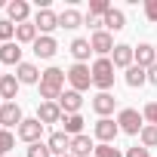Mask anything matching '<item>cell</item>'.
I'll return each instance as SVG.
<instances>
[{
  "instance_id": "cell-23",
  "label": "cell",
  "mask_w": 157,
  "mask_h": 157,
  "mask_svg": "<svg viewBox=\"0 0 157 157\" xmlns=\"http://www.w3.org/2000/svg\"><path fill=\"white\" fill-rule=\"evenodd\" d=\"M40 37V31L34 28V22H25V25H16V43L22 46V43H31L34 46V40Z\"/></svg>"
},
{
  "instance_id": "cell-44",
  "label": "cell",
  "mask_w": 157,
  "mask_h": 157,
  "mask_svg": "<svg viewBox=\"0 0 157 157\" xmlns=\"http://www.w3.org/2000/svg\"><path fill=\"white\" fill-rule=\"evenodd\" d=\"M154 49H157V46H154Z\"/></svg>"
},
{
  "instance_id": "cell-22",
  "label": "cell",
  "mask_w": 157,
  "mask_h": 157,
  "mask_svg": "<svg viewBox=\"0 0 157 157\" xmlns=\"http://www.w3.org/2000/svg\"><path fill=\"white\" fill-rule=\"evenodd\" d=\"M90 52H93V46H90V40H86V37H74V40H71V56H74V62L86 65Z\"/></svg>"
},
{
  "instance_id": "cell-15",
  "label": "cell",
  "mask_w": 157,
  "mask_h": 157,
  "mask_svg": "<svg viewBox=\"0 0 157 157\" xmlns=\"http://www.w3.org/2000/svg\"><path fill=\"white\" fill-rule=\"evenodd\" d=\"M59 52V43H56V37H49V34H40L37 40H34V56L37 59H52Z\"/></svg>"
},
{
  "instance_id": "cell-32",
  "label": "cell",
  "mask_w": 157,
  "mask_h": 157,
  "mask_svg": "<svg viewBox=\"0 0 157 157\" xmlns=\"http://www.w3.org/2000/svg\"><path fill=\"white\" fill-rule=\"evenodd\" d=\"M108 10H111V3H108V0H90V16L105 19V16H108Z\"/></svg>"
},
{
  "instance_id": "cell-30",
  "label": "cell",
  "mask_w": 157,
  "mask_h": 157,
  "mask_svg": "<svg viewBox=\"0 0 157 157\" xmlns=\"http://www.w3.org/2000/svg\"><path fill=\"white\" fill-rule=\"evenodd\" d=\"M16 40V25L10 19H0V43H13Z\"/></svg>"
},
{
  "instance_id": "cell-10",
  "label": "cell",
  "mask_w": 157,
  "mask_h": 157,
  "mask_svg": "<svg viewBox=\"0 0 157 157\" xmlns=\"http://www.w3.org/2000/svg\"><path fill=\"white\" fill-rule=\"evenodd\" d=\"M111 62H114V68H132L136 65V49L129 46V43H117L114 46V52H111Z\"/></svg>"
},
{
  "instance_id": "cell-21",
  "label": "cell",
  "mask_w": 157,
  "mask_h": 157,
  "mask_svg": "<svg viewBox=\"0 0 157 157\" xmlns=\"http://www.w3.org/2000/svg\"><path fill=\"white\" fill-rule=\"evenodd\" d=\"M40 74H43V71H37V65H34V62H22V65L16 68L19 83H40Z\"/></svg>"
},
{
  "instance_id": "cell-4",
  "label": "cell",
  "mask_w": 157,
  "mask_h": 157,
  "mask_svg": "<svg viewBox=\"0 0 157 157\" xmlns=\"http://www.w3.org/2000/svg\"><path fill=\"white\" fill-rule=\"evenodd\" d=\"M117 126H120V132H126V136H139L142 126H145V117H142L136 108H123V111L117 114Z\"/></svg>"
},
{
  "instance_id": "cell-5",
  "label": "cell",
  "mask_w": 157,
  "mask_h": 157,
  "mask_svg": "<svg viewBox=\"0 0 157 157\" xmlns=\"http://www.w3.org/2000/svg\"><path fill=\"white\" fill-rule=\"evenodd\" d=\"M117 132H120V126H117V120H111V117H99L96 126H93V136L99 139V145H114Z\"/></svg>"
},
{
  "instance_id": "cell-36",
  "label": "cell",
  "mask_w": 157,
  "mask_h": 157,
  "mask_svg": "<svg viewBox=\"0 0 157 157\" xmlns=\"http://www.w3.org/2000/svg\"><path fill=\"white\" fill-rule=\"evenodd\" d=\"M145 19L157 25V0H145Z\"/></svg>"
},
{
  "instance_id": "cell-33",
  "label": "cell",
  "mask_w": 157,
  "mask_h": 157,
  "mask_svg": "<svg viewBox=\"0 0 157 157\" xmlns=\"http://www.w3.org/2000/svg\"><path fill=\"white\" fill-rule=\"evenodd\" d=\"M28 157H52V151L46 142H34V145H28Z\"/></svg>"
},
{
  "instance_id": "cell-9",
  "label": "cell",
  "mask_w": 157,
  "mask_h": 157,
  "mask_svg": "<svg viewBox=\"0 0 157 157\" xmlns=\"http://www.w3.org/2000/svg\"><path fill=\"white\" fill-rule=\"evenodd\" d=\"M90 46H93V52L99 56V59H108V52H114V37L108 34V31H96L93 37H90Z\"/></svg>"
},
{
  "instance_id": "cell-17",
  "label": "cell",
  "mask_w": 157,
  "mask_h": 157,
  "mask_svg": "<svg viewBox=\"0 0 157 157\" xmlns=\"http://www.w3.org/2000/svg\"><path fill=\"white\" fill-rule=\"evenodd\" d=\"M0 65H22V46L13 40V43H0Z\"/></svg>"
},
{
  "instance_id": "cell-7",
  "label": "cell",
  "mask_w": 157,
  "mask_h": 157,
  "mask_svg": "<svg viewBox=\"0 0 157 157\" xmlns=\"http://www.w3.org/2000/svg\"><path fill=\"white\" fill-rule=\"evenodd\" d=\"M16 136H19L22 142L34 145V142H40V136H43V123H40L37 117H25V120H22V126L16 129Z\"/></svg>"
},
{
  "instance_id": "cell-13",
  "label": "cell",
  "mask_w": 157,
  "mask_h": 157,
  "mask_svg": "<svg viewBox=\"0 0 157 157\" xmlns=\"http://www.w3.org/2000/svg\"><path fill=\"white\" fill-rule=\"evenodd\" d=\"M59 108H62V114H80V108H83V93L65 90L62 99H59Z\"/></svg>"
},
{
  "instance_id": "cell-42",
  "label": "cell",
  "mask_w": 157,
  "mask_h": 157,
  "mask_svg": "<svg viewBox=\"0 0 157 157\" xmlns=\"http://www.w3.org/2000/svg\"><path fill=\"white\" fill-rule=\"evenodd\" d=\"M0 6H3V3H0Z\"/></svg>"
},
{
  "instance_id": "cell-37",
  "label": "cell",
  "mask_w": 157,
  "mask_h": 157,
  "mask_svg": "<svg viewBox=\"0 0 157 157\" xmlns=\"http://www.w3.org/2000/svg\"><path fill=\"white\" fill-rule=\"evenodd\" d=\"M126 157H151V154H148V148H142V145H132V148H126Z\"/></svg>"
},
{
  "instance_id": "cell-6",
  "label": "cell",
  "mask_w": 157,
  "mask_h": 157,
  "mask_svg": "<svg viewBox=\"0 0 157 157\" xmlns=\"http://www.w3.org/2000/svg\"><path fill=\"white\" fill-rule=\"evenodd\" d=\"M22 120H25V114H22L19 102H3V105H0V126H3V129H13V126L19 129Z\"/></svg>"
},
{
  "instance_id": "cell-1",
  "label": "cell",
  "mask_w": 157,
  "mask_h": 157,
  "mask_svg": "<svg viewBox=\"0 0 157 157\" xmlns=\"http://www.w3.org/2000/svg\"><path fill=\"white\" fill-rule=\"evenodd\" d=\"M65 80H68V74L62 68H46L40 74V99L43 102H59L62 93H65Z\"/></svg>"
},
{
  "instance_id": "cell-3",
  "label": "cell",
  "mask_w": 157,
  "mask_h": 157,
  "mask_svg": "<svg viewBox=\"0 0 157 157\" xmlns=\"http://www.w3.org/2000/svg\"><path fill=\"white\" fill-rule=\"evenodd\" d=\"M65 74H68V83H71V90H74V93H86V90L93 86V68H90V65L74 62Z\"/></svg>"
},
{
  "instance_id": "cell-18",
  "label": "cell",
  "mask_w": 157,
  "mask_h": 157,
  "mask_svg": "<svg viewBox=\"0 0 157 157\" xmlns=\"http://www.w3.org/2000/svg\"><path fill=\"white\" fill-rule=\"evenodd\" d=\"M96 151V142L90 136H74L71 139V157H93Z\"/></svg>"
},
{
  "instance_id": "cell-24",
  "label": "cell",
  "mask_w": 157,
  "mask_h": 157,
  "mask_svg": "<svg viewBox=\"0 0 157 157\" xmlns=\"http://www.w3.org/2000/svg\"><path fill=\"white\" fill-rule=\"evenodd\" d=\"M126 28V16H123V10H108V16H105V31L111 34V31H123Z\"/></svg>"
},
{
  "instance_id": "cell-43",
  "label": "cell",
  "mask_w": 157,
  "mask_h": 157,
  "mask_svg": "<svg viewBox=\"0 0 157 157\" xmlns=\"http://www.w3.org/2000/svg\"><path fill=\"white\" fill-rule=\"evenodd\" d=\"M0 129H3V126H0Z\"/></svg>"
},
{
  "instance_id": "cell-8",
  "label": "cell",
  "mask_w": 157,
  "mask_h": 157,
  "mask_svg": "<svg viewBox=\"0 0 157 157\" xmlns=\"http://www.w3.org/2000/svg\"><path fill=\"white\" fill-rule=\"evenodd\" d=\"M31 22H34V28H37L40 34H49V37H52V31L59 28V13H52V10L46 6V10H37V16H34Z\"/></svg>"
},
{
  "instance_id": "cell-28",
  "label": "cell",
  "mask_w": 157,
  "mask_h": 157,
  "mask_svg": "<svg viewBox=\"0 0 157 157\" xmlns=\"http://www.w3.org/2000/svg\"><path fill=\"white\" fill-rule=\"evenodd\" d=\"M139 139H142V148H157V126L145 123L142 132H139Z\"/></svg>"
},
{
  "instance_id": "cell-20",
  "label": "cell",
  "mask_w": 157,
  "mask_h": 157,
  "mask_svg": "<svg viewBox=\"0 0 157 157\" xmlns=\"http://www.w3.org/2000/svg\"><path fill=\"white\" fill-rule=\"evenodd\" d=\"M114 105H117V99H114L111 93H99V96L93 99V111H96L99 117H108V114H114Z\"/></svg>"
},
{
  "instance_id": "cell-11",
  "label": "cell",
  "mask_w": 157,
  "mask_h": 157,
  "mask_svg": "<svg viewBox=\"0 0 157 157\" xmlns=\"http://www.w3.org/2000/svg\"><path fill=\"white\" fill-rule=\"evenodd\" d=\"M46 145H49L52 157H62V154H71V136H68L65 129H56V132H49Z\"/></svg>"
},
{
  "instance_id": "cell-26",
  "label": "cell",
  "mask_w": 157,
  "mask_h": 157,
  "mask_svg": "<svg viewBox=\"0 0 157 157\" xmlns=\"http://www.w3.org/2000/svg\"><path fill=\"white\" fill-rule=\"evenodd\" d=\"M145 83H148V71H145V68H139V65L126 68V86L139 90V86H145Z\"/></svg>"
},
{
  "instance_id": "cell-31",
  "label": "cell",
  "mask_w": 157,
  "mask_h": 157,
  "mask_svg": "<svg viewBox=\"0 0 157 157\" xmlns=\"http://www.w3.org/2000/svg\"><path fill=\"white\" fill-rule=\"evenodd\" d=\"M93 157H126V154H123L120 148H114V145H96Z\"/></svg>"
},
{
  "instance_id": "cell-16",
  "label": "cell",
  "mask_w": 157,
  "mask_h": 157,
  "mask_svg": "<svg viewBox=\"0 0 157 157\" xmlns=\"http://www.w3.org/2000/svg\"><path fill=\"white\" fill-rule=\"evenodd\" d=\"M136 49V65L139 68H151V65H157V49L151 46V43H139V46H132Z\"/></svg>"
},
{
  "instance_id": "cell-35",
  "label": "cell",
  "mask_w": 157,
  "mask_h": 157,
  "mask_svg": "<svg viewBox=\"0 0 157 157\" xmlns=\"http://www.w3.org/2000/svg\"><path fill=\"white\" fill-rule=\"evenodd\" d=\"M83 25H86L93 34H96V31H105V19H99V16H86V19H83Z\"/></svg>"
},
{
  "instance_id": "cell-2",
  "label": "cell",
  "mask_w": 157,
  "mask_h": 157,
  "mask_svg": "<svg viewBox=\"0 0 157 157\" xmlns=\"http://www.w3.org/2000/svg\"><path fill=\"white\" fill-rule=\"evenodd\" d=\"M93 86L99 93H111V86H114V62L111 59H96L93 62Z\"/></svg>"
},
{
  "instance_id": "cell-41",
  "label": "cell",
  "mask_w": 157,
  "mask_h": 157,
  "mask_svg": "<svg viewBox=\"0 0 157 157\" xmlns=\"http://www.w3.org/2000/svg\"><path fill=\"white\" fill-rule=\"evenodd\" d=\"M0 77H3V71H0Z\"/></svg>"
},
{
  "instance_id": "cell-14",
  "label": "cell",
  "mask_w": 157,
  "mask_h": 157,
  "mask_svg": "<svg viewBox=\"0 0 157 157\" xmlns=\"http://www.w3.org/2000/svg\"><path fill=\"white\" fill-rule=\"evenodd\" d=\"M6 16H10L13 25H25V22H31V19H28V16H31L28 0H13V3H6Z\"/></svg>"
},
{
  "instance_id": "cell-27",
  "label": "cell",
  "mask_w": 157,
  "mask_h": 157,
  "mask_svg": "<svg viewBox=\"0 0 157 157\" xmlns=\"http://www.w3.org/2000/svg\"><path fill=\"white\" fill-rule=\"evenodd\" d=\"M62 123H65V132H68L71 139H74V136H83V117H80V114H65Z\"/></svg>"
},
{
  "instance_id": "cell-19",
  "label": "cell",
  "mask_w": 157,
  "mask_h": 157,
  "mask_svg": "<svg viewBox=\"0 0 157 157\" xmlns=\"http://www.w3.org/2000/svg\"><path fill=\"white\" fill-rule=\"evenodd\" d=\"M19 77L16 74H3L0 77V99L3 102H16V93H19Z\"/></svg>"
},
{
  "instance_id": "cell-25",
  "label": "cell",
  "mask_w": 157,
  "mask_h": 157,
  "mask_svg": "<svg viewBox=\"0 0 157 157\" xmlns=\"http://www.w3.org/2000/svg\"><path fill=\"white\" fill-rule=\"evenodd\" d=\"M80 25H83V16L77 13V10H62V13H59V28L74 31V28H80Z\"/></svg>"
},
{
  "instance_id": "cell-40",
  "label": "cell",
  "mask_w": 157,
  "mask_h": 157,
  "mask_svg": "<svg viewBox=\"0 0 157 157\" xmlns=\"http://www.w3.org/2000/svg\"><path fill=\"white\" fill-rule=\"evenodd\" d=\"M0 105H3V99H0Z\"/></svg>"
},
{
  "instance_id": "cell-34",
  "label": "cell",
  "mask_w": 157,
  "mask_h": 157,
  "mask_svg": "<svg viewBox=\"0 0 157 157\" xmlns=\"http://www.w3.org/2000/svg\"><path fill=\"white\" fill-rule=\"evenodd\" d=\"M142 117H145V123L157 126V102H148V105L142 108Z\"/></svg>"
},
{
  "instance_id": "cell-29",
  "label": "cell",
  "mask_w": 157,
  "mask_h": 157,
  "mask_svg": "<svg viewBox=\"0 0 157 157\" xmlns=\"http://www.w3.org/2000/svg\"><path fill=\"white\" fill-rule=\"evenodd\" d=\"M13 148H16V136H13V129H0V157H10Z\"/></svg>"
},
{
  "instance_id": "cell-39",
  "label": "cell",
  "mask_w": 157,
  "mask_h": 157,
  "mask_svg": "<svg viewBox=\"0 0 157 157\" xmlns=\"http://www.w3.org/2000/svg\"><path fill=\"white\" fill-rule=\"evenodd\" d=\"M62 157H71V154H62Z\"/></svg>"
},
{
  "instance_id": "cell-12",
  "label": "cell",
  "mask_w": 157,
  "mask_h": 157,
  "mask_svg": "<svg viewBox=\"0 0 157 157\" xmlns=\"http://www.w3.org/2000/svg\"><path fill=\"white\" fill-rule=\"evenodd\" d=\"M62 108H59V102H40L37 105V120L46 126V123H62Z\"/></svg>"
},
{
  "instance_id": "cell-38",
  "label": "cell",
  "mask_w": 157,
  "mask_h": 157,
  "mask_svg": "<svg viewBox=\"0 0 157 157\" xmlns=\"http://www.w3.org/2000/svg\"><path fill=\"white\" fill-rule=\"evenodd\" d=\"M148 83H154V86H157V65H151V68H148Z\"/></svg>"
}]
</instances>
